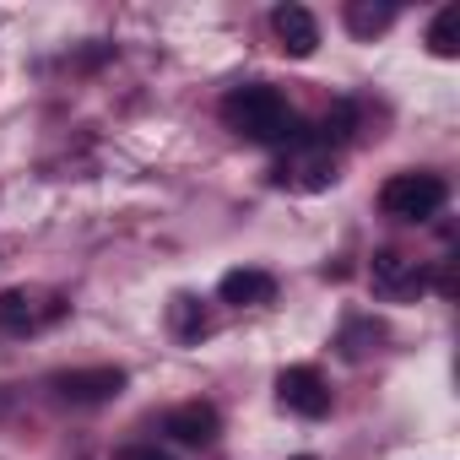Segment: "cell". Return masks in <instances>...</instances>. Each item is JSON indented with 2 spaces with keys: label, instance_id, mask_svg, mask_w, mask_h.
I'll return each mask as SVG.
<instances>
[{
  "label": "cell",
  "instance_id": "15",
  "mask_svg": "<svg viewBox=\"0 0 460 460\" xmlns=\"http://www.w3.org/2000/svg\"><path fill=\"white\" fill-rule=\"evenodd\" d=\"M352 125H358V103H347V98H341V103L325 114V125H320V141H325V146H331V141H347V136H352Z\"/></svg>",
  "mask_w": 460,
  "mask_h": 460
},
{
  "label": "cell",
  "instance_id": "11",
  "mask_svg": "<svg viewBox=\"0 0 460 460\" xmlns=\"http://www.w3.org/2000/svg\"><path fill=\"white\" fill-rule=\"evenodd\" d=\"M374 341H385V325L374 320V314H352L347 325H341V336H336V347H341V358H368L374 352Z\"/></svg>",
  "mask_w": 460,
  "mask_h": 460
},
{
  "label": "cell",
  "instance_id": "3",
  "mask_svg": "<svg viewBox=\"0 0 460 460\" xmlns=\"http://www.w3.org/2000/svg\"><path fill=\"white\" fill-rule=\"evenodd\" d=\"M277 401L298 417H325L331 411V390H325V374L314 363H293L277 374Z\"/></svg>",
  "mask_w": 460,
  "mask_h": 460
},
{
  "label": "cell",
  "instance_id": "10",
  "mask_svg": "<svg viewBox=\"0 0 460 460\" xmlns=\"http://www.w3.org/2000/svg\"><path fill=\"white\" fill-rule=\"evenodd\" d=\"M282 179L314 195V190H331V184H336V163H331L325 152H304V157H298L293 168H282Z\"/></svg>",
  "mask_w": 460,
  "mask_h": 460
},
{
  "label": "cell",
  "instance_id": "17",
  "mask_svg": "<svg viewBox=\"0 0 460 460\" xmlns=\"http://www.w3.org/2000/svg\"><path fill=\"white\" fill-rule=\"evenodd\" d=\"M119 460H173V455H163V449H125Z\"/></svg>",
  "mask_w": 460,
  "mask_h": 460
},
{
  "label": "cell",
  "instance_id": "16",
  "mask_svg": "<svg viewBox=\"0 0 460 460\" xmlns=\"http://www.w3.org/2000/svg\"><path fill=\"white\" fill-rule=\"evenodd\" d=\"M455 288H460V282H455V261H444V271H438V293L455 298Z\"/></svg>",
  "mask_w": 460,
  "mask_h": 460
},
{
  "label": "cell",
  "instance_id": "1",
  "mask_svg": "<svg viewBox=\"0 0 460 460\" xmlns=\"http://www.w3.org/2000/svg\"><path fill=\"white\" fill-rule=\"evenodd\" d=\"M222 119L234 125L239 136H250V141H282V136H293V109H288V98H282L277 87H266V82L234 87V93L222 98Z\"/></svg>",
  "mask_w": 460,
  "mask_h": 460
},
{
  "label": "cell",
  "instance_id": "5",
  "mask_svg": "<svg viewBox=\"0 0 460 460\" xmlns=\"http://www.w3.org/2000/svg\"><path fill=\"white\" fill-rule=\"evenodd\" d=\"M368 277H374V293H385V298H411V293L428 288V271L411 255H401V250H379Z\"/></svg>",
  "mask_w": 460,
  "mask_h": 460
},
{
  "label": "cell",
  "instance_id": "9",
  "mask_svg": "<svg viewBox=\"0 0 460 460\" xmlns=\"http://www.w3.org/2000/svg\"><path fill=\"white\" fill-rule=\"evenodd\" d=\"M60 309H39V298L28 288H12V293H0V331H12V336H28L39 331L44 320H55Z\"/></svg>",
  "mask_w": 460,
  "mask_h": 460
},
{
  "label": "cell",
  "instance_id": "7",
  "mask_svg": "<svg viewBox=\"0 0 460 460\" xmlns=\"http://www.w3.org/2000/svg\"><path fill=\"white\" fill-rule=\"evenodd\" d=\"M271 33H277L282 55H293V60H309V55L320 49V22H314L304 6H277V12H271Z\"/></svg>",
  "mask_w": 460,
  "mask_h": 460
},
{
  "label": "cell",
  "instance_id": "12",
  "mask_svg": "<svg viewBox=\"0 0 460 460\" xmlns=\"http://www.w3.org/2000/svg\"><path fill=\"white\" fill-rule=\"evenodd\" d=\"M428 49L438 60H455L460 55V6H444L433 22H428Z\"/></svg>",
  "mask_w": 460,
  "mask_h": 460
},
{
  "label": "cell",
  "instance_id": "4",
  "mask_svg": "<svg viewBox=\"0 0 460 460\" xmlns=\"http://www.w3.org/2000/svg\"><path fill=\"white\" fill-rule=\"evenodd\" d=\"M125 385H130V374H125V368H114V363H98V368H71V374H60V379H55V390H60L71 406H98V401H114V395H125Z\"/></svg>",
  "mask_w": 460,
  "mask_h": 460
},
{
  "label": "cell",
  "instance_id": "18",
  "mask_svg": "<svg viewBox=\"0 0 460 460\" xmlns=\"http://www.w3.org/2000/svg\"><path fill=\"white\" fill-rule=\"evenodd\" d=\"M298 460H314V455H298Z\"/></svg>",
  "mask_w": 460,
  "mask_h": 460
},
{
  "label": "cell",
  "instance_id": "8",
  "mask_svg": "<svg viewBox=\"0 0 460 460\" xmlns=\"http://www.w3.org/2000/svg\"><path fill=\"white\" fill-rule=\"evenodd\" d=\"M217 428H222V417H217L211 401H184V406H173V411L163 417V433L179 438V444H211Z\"/></svg>",
  "mask_w": 460,
  "mask_h": 460
},
{
  "label": "cell",
  "instance_id": "2",
  "mask_svg": "<svg viewBox=\"0 0 460 460\" xmlns=\"http://www.w3.org/2000/svg\"><path fill=\"white\" fill-rule=\"evenodd\" d=\"M444 200H449V184H444L438 173H395V179L379 190V206H385V217H395V222H428V217L444 211Z\"/></svg>",
  "mask_w": 460,
  "mask_h": 460
},
{
  "label": "cell",
  "instance_id": "14",
  "mask_svg": "<svg viewBox=\"0 0 460 460\" xmlns=\"http://www.w3.org/2000/svg\"><path fill=\"white\" fill-rule=\"evenodd\" d=\"M168 314H173V336H179V341H200V336L211 331V320H206V309H200L195 298H173Z\"/></svg>",
  "mask_w": 460,
  "mask_h": 460
},
{
  "label": "cell",
  "instance_id": "13",
  "mask_svg": "<svg viewBox=\"0 0 460 460\" xmlns=\"http://www.w3.org/2000/svg\"><path fill=\"white\" fill-rule=\"evenodd\" d=\"M395 22V6H374V0H352L347 6V28L358 33V39H374V33H385Z\"/></svg>",
  "mask_w": 460,
  "mask_h": 460
},
{
  "label": "cell",
  "instance_id": "6",
  "mask_svg": "<svg viewBox=\"0 0 460 460\" xmlns=\"http://www.w3.org/2000/svg\"><path fill=\"white\" fill-rule=\"evenodd\" d=\"M217 298L234 304V309H261V304L277 298V277L261 271V266H239V271H227V277L217 282Z\"/></svg>",
  "mask_w": 460,
  "mask_h": 460
}]
</instances>
